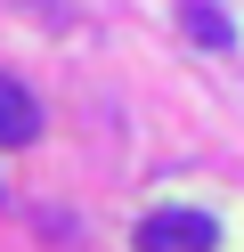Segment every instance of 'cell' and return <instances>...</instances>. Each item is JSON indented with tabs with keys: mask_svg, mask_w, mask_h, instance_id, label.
Wrapping results in <instances>:
<instances>
[{
	"mask_svg": "<svg viewBox=\"0 0 244 252\" xmlns=\"http://www.w3.org/2000/svg\"><path fill=\"white\" fill-rule=\"evenodd\" d=\"M130 244H139V252H211L220 228H211V212H179V203H171V212H146Z\"/></svg>",
	"mask_w": 244,
	"mask_h": 252,
	"instance_id": "obj_1",
	"label": "cell"
},
{
	"mask_svg": "<svg viewBox=\"0 0 244 252\" xmlns=\"http://www.w3.org/2000/svg\"><path fill=\"white\" fill-rule=\"evenodd\" d=\"M179 33H187L204 57H228V49H236V17H228L220 0H179Z\"/></svg>",
	"mask_w": 244,
	"mask_h": 252,
	"instance_id": "obj_2",
	"label": "cell"
},
{
	"mask_svg": "<svg viewBox=\"0 0 244 252\" xmlns=\"http://www.w3.org/2000/svg\"><path fill=\"white\" fill-rule=\"evenodd\" d=\"M33 138H41V106H33L25 82L0 73V147H33Z\"/></svg>",
	"mask_w": 244,
	"mask_h": 252,
	"instance_id": "obj_3",
	"label": "cell"
}]
</instances>
